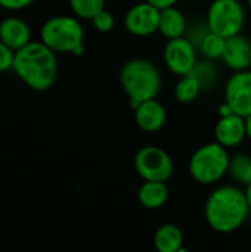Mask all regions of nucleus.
I'll return each mask as SVG.
<instances>
[{"instance_id": "f257e3e1", "label": "nucleus", "mask_w": 251, "mask_h": 252, "mask_svg": "<svg viewBox=\"0 0 251 252\" xmlns=\"http://www.w3.org/2000/svg\"><path fill=\"white\" fill-rule=\"evenodd\" d=\"M250 213L246 190L237 186H220L207 198L204 216L207 224L217 233H232L247 220Z\"/></svg>"}, {"instance_id": "f03ea898", "label": "nucleus", "mask_w": 251, "mask_h": 252, "mask_svg": "<svg viewBox=\"0 0 251 252\" xmlns=\"http://www.w3.org/2000/svg\"><path fill=\"white\" fill-rule=\"evenodd\" d=\"M49 46L43 41H30L15 52L13 71L33 90H49L58 75V61Z\"/></svg>"}, {"instance_id": "7ed1b4c3", "label": "nucleus", "mask_w": 251, "mask_h": 252, "mask_svg": "<svg viewBox=\"0 0 251 252\" xmlns=\"http://www.w3.org/2000/svg\"><path fill=\"white\" fill-rule=\"evenodd\" d=\"M120 83L129 96L130 106L158 96L161 89V75L158 68L146 59L127 61L120 71Z\"/></svg>"}, {"instance_id": "20e7f679", "label": "nucleus", "mask_w": 251, "mask_h": 252, "mask_svg": "<svg viewBox=\"0 0 251 252\" xmlns=\"http://www.w3.org/2000/svg\"><path fill=\"white\" fill-rule=\"evenodd\" d=\"M231 157L217 142L203 145L189 159V174L200 185H215L229 173Z\"/></svg>"}, {"instance_id": "39448f33", "label": "nucleus", "mask_w": 251, "mask_h": 252, "mask_svg": "<svg viewBox=\"0 0 251 252\" xmlns=\"http://www.w3.org/2000/svg\"><path fill=\"white\" fill-rule=\"evenodd\" d=\"M41 41L58 53H74L83 46L84 30L77 18L58 15L49 18L40 30Z\"/></svg>"}, {"instance_id": "423d86ee", "label": "nucleus", "mask_w": 251, "mask_h": 252, "mask_svg": "<svg viewBox=\"0 0 251 252\" xmlns=\"http://www.w3.org/2000/svg\"><path fill=\"white\" fill-rule=\"evenodd\" d=\"M246 12L240 0H213L207 12V28L223 37L241 32Z\"/></svg>"}, {"instance_id": "0eeeda50", "label": "nucleus", "mask_w": 251, "mask_h": 252, "mask_svg": "<svg viewBox=\"0 0 251 252\" xmlns=\"http://www.w3.org/2000/svg\"><path fill=\"white\" fill-rule=\"evenodd\" d=\"M136 173L143 180L167 182L175 170L172 157L160 146H143L135 155Z\"/></svg>"}, {"instance_id": "6e6552de", "label": "nucleus", "mask_w": 251, "mask_h": 252, "mask_svg": "<svg viewBox=\"0 0 251 252\" xmlns=\"http://www.w3.org/2000/svg\"><path fill=\"white\" fill-rule=\"evenodd\" d=\"M164 62L167 68L176 75H186L189 74L197 65V52L194 44L182 37L172 38L166 43L163 52Z\"/></svg>"}, {"instance_id": "1a4fd4ad", "label": "nucleus", "mask_w": 251, "mask_h": 252, "mask_svg": "<svg viewBox=\"0 0 251 252\" xmlns=\"http://www.w3.org/2000/svg\"><path fill=\"white\" fill-rule=\"evenodd\" d=\"M160 9L148 1L132 6L124 16V28L136 37H146L158 31Z\"/></svg>"}, {"instance_id": "9d476101", "label": "nucleus", "mask_w": 251, "mask_h": 252, "mask_svg": "<svg viewBox=\"0 0 251 252\" xmlns=\"http://www.w3.org/2000/svg\"><path fill=\"white\" fill-rule=\"evenodd\" d=\"M225 99L234 112L247 118L251 115V69L235 71L225 87Z\"/></svg>"}, {"instance_id": "9b49d317", "label": "nucleus", "mask_w": 251, "mask_h": 252, "mask_svg": "<svg viewBox=\"0 0 251 252\" xmlns=\"http://www.w3.org/2000/svg\"><path fill=\"white\" fill-rule=\"evenodd\" d=\"M215 137L216 142L225 146L226 149L238 146L247 137L246 118L238 114L220 117L215 127Z\"/></svg>"}, {"instance_id": "f8f14e48", "label": "nucleus", "mask_w": 251, "mask_h": 252, "mask_svg": "<svg viewBox=\"0 0 251 252\" xmlns=\"http://www.w3.org/2000/svg\"><path fill=\"white\" fill-rule=\"evenodd\" d=\"M133 109H135V121L141 130L146 133H155L164 127L167 120V112L163 103L158 102L155 97L139 103Z\"/></svg>"}, {"instance_id": "ddd939ff", "label": "nucleus", "mask_w": 251, "mask_h": 252, "mask_svg": "<svg viewBox=\"0 0 251 252\" xmlns=\"http://www.w3.org/2000/svg\"><path fill=\"white\" fill-rule=\"evenodd\" d=\"M222 61L234 71L249 69L251 66V43L244 35L237 34L226 38V47Z\"/></svg>"}, {"instance_id": "4468645a", "label": "nucleus", "mask_w": 251, "mask_h": 252, "mask_svg": "<svg viewBox=\"0 0 251 252\" xmlns=\"http://www.w3.org/2000/svg\"><path fill=\"white\" fill-rule=\"evenodd\" d=\"M0 40L16 52L31 41V30L19 18H6L0 22Z\"/></svg>"}, {"instance_id": "2eb2a0df", "label": "nucleus", "mask_w": 251, "mask_h": 252, "mask_svg": "<svg viewBox=\"0 0 251 252\" xmlns=\"http://www.w3.org/2000/svg\"><path fill=\"white\" fill-rule=\"evenodd\" d=\"M138 199L143 208L158 210L169 199V188L166 182L145 180L138 190Z\"/></svg>"}, {"instance_id": "dca6fc26", "label": "nucleus", "mask_w": 251, "mask_h": 252, "mask_svg": "<svg viewBox=\"0 0 251 252\" xmlns=\"http://www.w3.org/2000/svg\"><path fill=\"white\" fill-rule=\"evenodd\" d=\"M186 30V21L183 13L175 7H166L160 10V22H158V31L161 32L163 37L167 40L182 37Z\"/></svg>"}, {"instance_id": "f3484780", "label": "nucleus", "mask_w": 251, "mask_h": 252, "mask_svg": "<svg viewBox=\"0 0 251 252\" xmlns=\"http://www.w3.org/2000/svg\"><path fill=\"white\" fill-rule=\"evenodd\" d=\"M154 245L158 252H180L183 248V233L176 224H163L154 235Z\"/></svg>"}, {"instance_id": "a211bd4d", "label": "nucleus", "mask_w": 251, "mask_h": 252, "mask_svg": "<svg viewBox=\"0 0 251 252\" xmlns=\"http://www.w3.org/2000/svg\"><path fill=\"white\" fill-rule=\"evenodd\" d=\"M201 90H203V86L198 81V78L194 77L192 74H186V75H182L180 80L176 83L175 97L180 103H191L198 97Z\"/></svg>"}, {"instance_id": "6ab92c4d", "label": "nucleus", "mask_w": 251, "mask_h": 252, "mask_svg": "<svg viewBox=\"0 0 251 252\" xmlns=\"http://www.w3.org/2000/svg\"><path fill=\"white\" fill-rule=\"evenodd\" d=\"M229 174L234 180L241 185L249 186L251 183V157L247 154H238L231 158L229 162Z\"/></svg>"}, {"instance_id": "aec40b11", "label": "nucleus", "mask_w": 251, "mask_h": 252, "mask_svg": "<svg viewBox=\"0 0 251 252\" xmlns=\"http://www.w3.org/2000/svg\"><path fill=\"white\" fill-rule=\"evenodd\" d=\"M226 47V37L209 31L201 40V52L209 59H222Z\"/></svg>"}, {"instance_id": "412c9836", "label": "nucleus", "mask_w": 251, "mask_h": 252, "mask_svg": "<svg viewBox=\"0 0 251 252\" xmlns=\"http://www.w3.org/2000/svg\"><path fill=\"white\" fill-rule=\"evenodd\" d=\"M70 6L75 16L81 19H90L105 9V0H70Z\"/></svg>"}, {"instance_id": "4be33fe9", "label": "nucleus", "mask_w": 251, "mask_h": 252, "mask_svg": "<svg viewBox=\"0 0 251 252\" xmlns=\"http://www.w3.org/2000/svg\"><path fill=\"white\" fill-rule=\"evenodd\" d=\"M92 24L99 32H109L115 25V19L111 12L102 9L92 18Z\"/></svg>"}, {"instance_id": "5701e85b", "label": "nucleus", "mask_w": 251, "mask_h": 252, "mask_svg": "<svg viewBox=\"0 0 251 252\" xmlns=\"http://www.w3.org/2000/svg\"><path fill=\"white\" fill-rule=\"evenodd\" d=\"M13 59H15V50H12L7 44H4L0 40V72L13 68Z\"/></svg>"}, {"instance_id": "b1692460", "label": "nucleus", "mask_w": 251, "mask_h": 252, "mask_svg": "<svg viewBox=\"0 0 251 252\" xmlns=\"http://www.w3.org/2000/svg\"><path fill=\"white\" fill-rule=\"evenodd\" d=\"M34 0H0V7L6 10H21L31 6Z\"/></svg>"}, {"instance_id": "393cba45", "label": "nucleus", "mask_w": 251, "mask_h": 252, "mask_svg": "<svg viewBox=\"0 0 251 252\" xmlns=\"http://www.w3.org/2000/svg\"><path fill=\"white\" fill-rule=\"evenodd\" d=\"M148 3H151L152 6L158 7L160 10L161 9H166V7H170V6H175L178 0H146Z\"/></svg>"}, {"instance_id": "a878e982", "label": "nucleus", "mask_w": 251, "mask_h": 252, "mask_svg": "<svg viewBox=\"0 0 251 252\" xmlns=\"http://www.w3.org/2000/svg\"><path fill=\"white\" fill-rule=\"evenodd\" d=\"M231 114H235V112H234L232 106L225 100V103L220 105V108H219V115L220 117H226V115H231Z\"/></svg>"}, {"instance_id": "bb28decb", "label": "nucleus", "mask_w": 251, "mask_h": 252, "mask_svg": "<svg viewBox=\"0 0 251 252\" xmlns=\"http://www.w3.org/2000/svg\"><path fill=\"white\" fill-rule=\"evenodd\" d=\"M246 124H247V137L251 139V115L246 118Z\"/></svg>"}, {"instance_id": "cd10ccee", "label": "nucleus", "mask_w": 251, "mask_h": 252, "mask_svg": "<svg viewBox=\"0 0 251 252\" xmlns=\"http://www.w3.org/2000/svg\"><path fill=\"white\" fill-rule=\"evenodd\" d=\"M246 195H247V201H249V207H250L251 211V183L247 186V189H246Z\"/></svg>"}, {"instance_id": "c85d7f7f", "label": "nucleus", "mask_w": 251, "mask_h": 252, "mask_svg": "<svg viewBox=\"0 0 251 252\" xmlns=\"http://www.w3.org/2000/svg\"><path fill=\"white\" fill-rule=\"evenodd\" d=\"M249 7H250V10H251V0H249Z\"/></svg>"}]
</instances>
